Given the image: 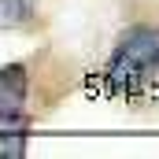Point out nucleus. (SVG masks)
<instances>
[{
  "label": "nucleus",
  "instance_id": "7ed1b4c3",
  "mask_svg": "<svg viewBox=\"0 0 159 159\" xmlns=\"http://www.w3.org/2000/svg\"><path fill=\"white\" fill-rule=\"evenodd\" d=\"M37 15V0H0V26L4 30H22Z\"/></svg>",
  "mask_w": 159,
  "mask_h": 159
},
{
  "label": "nucleus",
  "instance_id": "f03ea898",
  "mask_svg": "<svg viewBox=\"0 0 159 159\" xmlns=\"http://www.w3.org/2000/svg\"><path fill=\"white\" fill-rule=\"evenodd\" d=\"M26 93H30V81H26V67L22 63L0 67V111L4 115H22Z\"/></svg>",
  "mask_w": 159,
  "mask_h": 159
},
{
  "label": "nucleus",
  "instance_id": "f257e3e1",
  "mask_svg": "<svg viewBox=\"0 0 159 159\" xmlns=\"http://www.w3.org/2000/svg\"><path fill=\"white\" fill-rule=\"evenodd\" d=\"M159 70V26H129L107 59V81L129 93Z\"/></svg>",
  "mask_w": 159,
  "mask_h": 159
}]
</instances>
